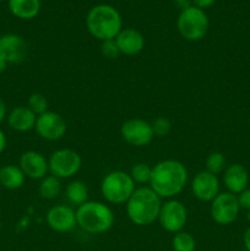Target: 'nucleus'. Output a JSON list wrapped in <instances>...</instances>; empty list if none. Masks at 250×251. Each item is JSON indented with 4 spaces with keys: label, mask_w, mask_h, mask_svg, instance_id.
I'll list each match as a JSON object with an SVG mask.
<instances>
[{
    "label": "nucleus",
    "mask_w": 250,
    "mask_h": 251,
    "mask_svg": "<svg viewBox=\"0 0 250 251\" xmlns=\"http://www.w3.org/2000/svg\"><path fill=\"white\" fill-rule=\"evenodd\" d=\"M188 183V171L181 162L166 159L152 167L150 188L161 199H173Z\"/></svg>",
    "instance_id": "1"
},
{
    "label": "nucleus",
    "mask_w": 250,
    "mask_h": 251,
    "mask_svg": "<svg viewBox=\"0 0 250 251\" xmlns=\"http://www.w3.org/2000/svg\"><path fill=\"white\" fill-rule=\"evenodd\" d=\"M162 207V199L150 186L134 191L126 202L129 220L136 226H149L158 220Z\"/></svg>",
    "instance_id": "2"
},
{
    "label": "nucleus",
    "mask_w": 250,
    "mask_h": 251,
    "mask_svg": "<svg viewBox=\"0 0 250 251\" xmlns=\"http://www.w3.org/2000/svg\"><path fill=\"white\" fill-rule=\"evenodd\" d=\"M115 216L112 208L100 201H87L76 210V222L85 232L100 234L113 227Z\"/></svg>",
    "instance_id": "3"
},
{
    "label": "nucleus",
    "mask_w": 250,
    "mask_h": 251,
    "mask_svg": "<svg viewBox=\"0 0 250 251\" xmlns=\"http://www.w3.org/2000/svg\"><path fill=\"white\" fill-rule=\"evenodd\" d=\"M86 26L88 32L100 41L114 39L122 31V16L113 6L97 5L87 14Z\"/></svg>",
    "instance_id": "4"
},
{
    "label": "nucleus",
    "mask_w": 250,
    "mask_h": 251,
    "mask_svg": "<svg viewBox=\"0 0 250 251\" xmlns=\"http://www.w3.org/2000/svg\"><path fill=\"white\" fill-rule=\"evenodd\" d=\"M135 190V181L129 173L123 171L110 172L100 183V193L103 198L114 205L126 203Z\"/></svg>",
    "instance_id": "5"
},
{
    "label": "nucleus",
    "mask_w": 250,
    "mask_h": 251,
    "mask_svg": "<svg viewBox=\"0 0 250 251\" xmlns=\"http://www.w3.org/2000/svg\"><path fill=\"white\" fill-rule=\"evenodd\" d=\"M176 26L180 36L186 41H200L208 31L207 15L202 9L190 6L180 12Z\"/></svg>",
    "instance_id": "6"
},
{
    "label": "nucleus",
    "mask_w": 250,
    "mask_h": 251,
    "mask_svg": "<svg viewBox=\"0 0 250 251\" xmlns=\"http://www.w3.org/2000/svg\"><path fill=\"white\" fill-rule=\"evenodd\" d=\"M49 172L59 179L71 178L76 176L82 166L81 156L71 149L56 150L48 161Z\"/></svg>",
    "instance_id": "7"
},
{
    "label": "nucleus",
    "mask_w": 250,
    "mask_h": 251,
    "mask_svg": "<svg viewBox=\"0 0 250 251\" xmlns=\"http://www.w3.org/2000/svg\"><path fill=\"white\" fill-rule=\"evenodd\" d=\"M158 221L163 229L175 234L181 232L185 227L188 221V210L183 202L175 199H169L168 201L162 203Z\"/></svg>",
    "instance_id": "8"
},
{
    "label": "nucleus",
    "mask_w": 250,
    "mask_h": 251,
    "mask_svg": "<svg viewBox=\"0 0 250 251\" xmlns=\"http://www.w3.org/2000/svg\"><path fill=\"white\" fill-rule=\"evenodd\" d=\"M240 206L237 195L232 193H220L211 201V216L216 223L228 226L237 220Z\"/></svg>",
    "instance_id": "9"
},
{
    "label": "nucleus",
    "mask_w": 250,
    "mask_h": 251,
    "mask_svg": "<svg viewBox=\"0 0 250 251\" xmlns=\"http://www.w3.org/2000/svg\"><path fill=\"white\" fill-rule=\"evenodd\" d=\"M120 134L125 142L136 147L147 146L154 137L151 124L139 118L126 120L122 125Z\"/></svg>",
    "instance_id": "10"
},
{
    "label": "nucleus",
    "mask_w": 250,
    "mask_h": 251,
    "mask_svg": "<svg viewBox=\"0 0 250 251\" xmlns=\"http://www.w3.org/2000/svg\"><path fill=\"white\" fill-rule=\"evenodd\" d=\"M34 129L42 139L48 140V141H58L63 139L64 135L66 134L68 125L60 114L48 110L37 117Z\"/></svg>",
    "instance_id": "11"
},
{
    "label": "nucleus",
    "mask_w": 250,
    "mask_h": 251,
    "mask_svg": "<svg viewBox=\"0 0 250 251\" xmlns=\"http://www.w3.org/2000/svg\"><path fill=\"white\" fill-rule=\"evenodd\" d=\"M191 190L198 200L211 202L220 194V180L210 172H199L191 181Z\"/></svg>",
    "instance_id": "12"
},
{
    "label": "nucleus",
    "mask_w": 250,
    "mask_h": 251,
    "mask_svg": "<svg viewBox=\"0 0 250 251\" xmlns=\"http://www.w3.org/2000/svg\"><path fill=\"white\" fill-rule=\"evenodd\" d=\"M0 56L7 64H19L27 56V43L17 34H4L0 37Z\"/></svg>",
    "instance_id": "13"
},
{
    "label": "nucleus",
    "mask_w": 250,
    "mask_h": 251,
    "mask_svg": "<svg viewBox=\"0 0 250 251\" xmlns=\"http://www.w3.org/2000/svg\"><path fill=\"white\" fill-rule=\"evenodd\" d=\"M47 223L53 230L59 233L70 232L76 227V211L70 206L56 205L47 212Z\"/></svg>",
    "instance_id": "14"
},
{
    "label": "nucleus",
    "mask_w": 250,
    "mask_h": 251,
    "mask_svg": "<svg viewBox=\"0 0 250 251\" xmlns=\"http://www.w3.org/2000/svg\"><path fill=\"white\" fill-rule=\"evenodd\" d=\"M19 167L27 178L33 180H42L49 172L48 161L37 151H27L22 153Z\"/></svg>",
    "instance_id": "15"
},
{
    "label": "nucleus",
    "mask_w": 250,
    "mask_h": 251,
    "mask_svg": "<svg viewBox=\"0 0 250 251\" xmlns=\"http://www.w3.org/2000/svg\"><path fill=\"white\" fill-rule=\"evenodd\" d=\"M115 42H117L120 54H124V55H137L145 48L144 36L135 28L122 29L119 34L115 37Z\"/></svg>",
    "instance_id": "16"
},
{
    "label": "nucleus",
    "mask_w": 250,
    "mask_h": 251,
    "mask_svg": "<svg viewBox=\"0 0 250 251\" xmlns=\"http://www.w3.org/2000/svg\"><path fill=\"white\" fill-rule=\"evenodd\" d=\"M223 183L228 189V193L238 195L247 189L249 183V174L242 164H232L225 169Z\"/></svg>",
    "instance_id": "17"
},
{
    "label": "nucleus",
    "mask_w": 250,
    "mask_h": 251,
    "mask_svg": "<svg viewBox=\"0 0 250 251\" xmlns=\"http://www.w3.org/2000/svg\"><path fill=\"white\" fill-rule=\"evenodd\" d=\"M37 122V115L28 107L14 108L7 117V123L12 130L19 132H26L34 129Z\"/></svg>",
    "instance_id": "18"
},
{
    "label": "nucleus",
    "mask_w": 250,
    "mask_h": 251,
    "mask_svg": "<svg viewBox=\"0 0 250 251\" xmlns=\"http://www.w3.org/2000/svg\"><path fill=\"white\" fill-rule=\"evenodd\" d=\"M26 176L19 166L7 164L0 168V185L7 190H17L25 183Z\"/></svg>",
    "instance_id": "19"
},
{
    "label": "nucleus",
    "mask_w": 250,
    "mask_h": 251,
    "mask_svg": "<svg viewBox=\"0 0 250 251\" xmlns=\"http://www.w3.org/2000/svg\"><path fill=\"white\" fill-rule=\"evenodd\" d=\"M9 9L19 19L31 20L38 15L41 0H9Z\"/></svg>",
    "instance_id": "20"
},
{
    "label": "nucleus",
    "mask_w": 250,
    "mask_h": 251,
    "mask_svg": "<svg viewBox=\"0 0 250 251\" xmlns=\"http://www.w3.org/2000/svg\"><path fill=\"white\" fill-rule=\"evenodd\" d=\"M66 198L73 205L81 206L88 200V189L83 181L74 180L66 186Z\"/></svg>",
    "instance_id": "21"
},
{
    "label": "nucleus",
    "mask_w": 250,
    "mask_h": 251,
    "mask_svg": "<svg viewBox=\"0 0 250 251\" xmlns=\"http://www.w3.org/2000/svg\"><path fill=\"white\" fill-rule=\"evenodd\" d=\"M61 193L60 179L54 176H47L39 184V194L46 200H54Z\"/></svg>",
    "instance_id": "22"
},
{
    "label": "nucleus",
    "mask_w": 250,
    "mask_h": 251,
    "mask_svg": "<svg viewBox=\"0 0 250 251\" xmlns=\"http://www.w3.org/2000/svg\"><path fill=\"white\" fill-rule=\"evenodd\" d=\"M173 249L174 251H195V239L193 235L188 232L175 233L173 238Z\"/></svg>",
    "instance_id": "23"
},
{
    "label": "nucleus",
    "mask_w": 250,
    "mask_h": 251,
    "mask_svg": "<svg viewBox=\"0 0 250 251\" xmlns=\"http://www.w3.org/2000/svg\"><path fill=\"white\" fill-rule=\"evenodd\" d=\"M130 176L135 184H150L152 176V167H150L147 163H136L130 171Z\"/></svg>",
    "instance_id": "24"
},
{
    "label": "nucleus",
    "mask_w": 250,
    "mask_h": 251,
    "mask_svg": "<svg viewBox=\"0 0 250 251\" xmlns=\"http://www.w3.org/2000/svg\"><path fill=\"white\" fill-rule=\"evenodd\" d=\"M225 169V157L222 152H212L206 159V171L218 176Z\"/></svg>",
    "instance_id": "25"
},
{
    "label": "nucleus",
    "mask_w": 250,
    "mask_h": 251,
    "mask_svg": "<svg viewBox=\"0 0 250 251\" xmlns=\"http://www.w3.org/2000/svg\"><path fill=\"white\" fill-rule=\"evenodd\" d=\"M28 108L37 117L48 112V100H47L46 96L38 92L32 93L28 98Z\"/></svg>",
    "instance_id": "26"
},
{
    "label": "nucleus",
    "mask_w": 250,
    "mask_h": 251,
    "mask_svg": "<svg viewBox=\"0 0 250 251\" xmlns=\"http://www.w3.org/2000/svg\"><path fill=\"white\" fill-rule=\"evenodd\" d=\"M153 135L157 137H164L171 132L172 123L171 120L164 117H158L153 120L151 124Z\"/></svg>",
    "instance_id": "27"
},
{
    "label": "nucleus",
    "mask_w": 250,
    "mask_h": 251,
    "mask_svg": "<svg viewBox=\"0 0 250 251\" xmlns=\"http://www.w3.org/2000/svg\"><path fill=\"white\" fill-rule=\"evenodd\" d=\"M100 51H102V55L104 58L110 59H117L120 55V50L118 48V44L114 39H108V41L102 42V46H100Z\"/></svg>",
    "instance_id": "28"
},
{
    "label": "nucleus",
    "mask_w": 250,
    "mask_h": 251,
    "mask_svg": "<svg viewBox=\"0 0 250 251\" xmlns=\"http://www.w3.org/2000/svg\"><path fill=\"white\" fill-rule=\"evenodd\" d=\"M238 202H239L240 208L250 211V189H245L240 194H238Z\"/></svg>",
    "instance_id": "29"
},
{
    "label": "nucleus",
    "mask_w": 250,
    "mask_h": 251,
    "mask_svg": "<svg viewBox=\"0 0 250 251\" xmlns=\"http://www.w3.org/2000/svg\"><path fill=\"white\" fill-rule=\"evenodd\" d=\"M215 1L216 0H194L195 6L199 7V9H205V7L211 6Z\"/></svg>",
    "instance_id": "30"
},
{
    "label": "nucleus",
    "mask_w": 250,
    "mask_h": 251,
    "mask_svg": "<svg viewBox=\"0 0 250 251\" xmlns=\"http://www.w3.org/2000/svg\"><path fill=\"white\" fill-rule=\"evenodd\" d=\"M174 4L183 11V10L191 6V0H174Z\"/></svg>",
    "instance_id": "31"
},
{
    "label": "nucleus",
    "mask_w": 250,
    "mask_h": 251,
    "mask_svg": "<svg viewBox=\"0 0 250 251\" xmlns=\"http://www.w3.org/2000/svg\"><path fill=\"white\" fill-rule=\"evenodd\" d=\"M5 117H6V105H5L4 100L0 98V124L5 119Z\"/></svg>",
    "instance_id": "32"
},
{
    "label": "nucleus",
    "mask_w": 250,
    "mask_h": 251,
    "mask_svg": "<svg viewBox=\"0 0 250 251\" xmlns=\"http://www.w3.org/2000/svg\"><path fill=\"white\" fill-rule=\"evenodd\" d=\"M6 136H5L4 131L2 130H0V154L4 152L5 147H6Z\"/></svg>",
    "instance_id": "33"
},
{
    "label": "nucleus",
    "mask_w": 250,
    "mask_h": 251,
    "mask_svg": "<svg viewBox=\"0 0 250 251\" xmlns=\"http://www.w3.org/2000/svg\"><path fill=\"white\" fill-rule=\"evenodd\" d=\"M244 245L247 248V250L250 251V227L248 228L244 234Z\"/></svg>",
    "instance_id": "34"
},
{
    "label": "nucleus",
    "mask_w": 250,
    "mask_h": 251,
    "mask_svg": "<svg viewBox=\"0 0 250 251\" xmlns=\"http://www.w3.org/2000/svg\"><path fill=\"white\" fill-rule=\"evenodd\" d=\"M6 68H7V61L5 60L4 58L0 56V74L4 73V71L6 70Z\"/></svg>",
    "instance_id": "35"
},
{
    "label": "nucleus",
    "mask_w": 250,
    "mask_h": 251,
    "mask_svg": "<svg viewBox=\"0 0 250 251\" xmlns=\"http://www.w3.org/2000/svg\"><path fill=\"white\" fill-rule=\"evenodd\" d=\"M248 220L250 221V211H248Z\"/></svg>",
    "instance_id": "36"
},
{
    "label": "nucleus",
    "mask_w": 250,
    "mask_h": 251,
    "mask_svg": "<svg viewBox=\"0 0 250 251\" xmlns=\"http://www.w3.org/2000/svg\"><path fill=\"white\" fill-rule=\"evenodd\" d=\"M0 1H4V0H0Z\"/></svg>",
    "instance_id": "37"
}]
</instances>
